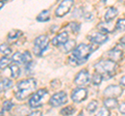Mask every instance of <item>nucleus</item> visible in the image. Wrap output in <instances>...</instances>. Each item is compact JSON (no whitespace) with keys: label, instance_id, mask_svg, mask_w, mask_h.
<instances>
[{"label":"nucleus","instance_id":"f257e3e1","mask_svg":"<svg viewBox=\"0 0 125 116\" xmlns=\"http://www.w3.org/2000/svg\"><path fill=\"white\" fill-rule=\"evenodd\" d=\"M98 48L97 45H85L80 44L74 49L72 56L69 58V62L72 65H79L84 63L88 60L89 56Z\"/></svg>","mask_w":125,"mask_h":116},{"label":"nucleus","instance_id":"f03ea898","mask_svg":"<svg viewBox=\"0 0 125 116\" xmlns=\"http://www.w3.org/2000/svg\"><path fill=\"white\" fill-rule=\"evenodd\" d=\"M17 88H18V91L15 94L16 98L19 100L26 99L37 89V81L34 79L22 80L17 84Z\"/></svg>","mask_w":125,"mask_h":116},{"label":"nucleus","instance_id":"7ed1b4c3","mask_svg":"<svg viewBox=\"0 0 125 116\" xmlns=\"http://www.w3.org/2000/svg\"><path fill=\"white\" fill-rule=\"evenodd\" d=\"M117 64L112 60H100L95 64V71L98 74H112L116 69Z\"/></svg>","mask_w":125,"mask_h":116},{"label":"nucleus","instance_id":"20e7f679","mask_svg":"<svg viewBox=\"0 0 125 116\" xmlns=\"http://www.w3.org/2000/svg\"><path fill=\"white\" fill-rule=\"evenodd\" d=\"M47 96H48V91L46 89H44V88L43 89H39L29 99V106L31 108H38L42 106Z\"/></svg>","mask_w":125,"mask_h":116},{"label":"nucleus","instance_id":"39448f33","mask_svg":"<svg viewBox=\"0 0 125 116\" xmlns=\"http://www.w3.org/2000/svg\"><path fill=\"white\" fill-rule=\"evenodd\" d=\"M48 36L47 35H40L34 40V45H33V53L37 56H41L45 50L48 47Z\"/></svg>","mask_w":125,"mask_h":116},{"label":"nucleus","instance_id":"423d86ee","mask_svg":"<svg viewBox=\"0 0 125 116\" xmlns=\"http://www.w3.org/2000/svg\"><path fill=\"white\" fill-rule=\"evenodd\" d=\"M89 82H90V75L87 69H81L76 75L75 80H74V83L79 88H83L85 85H88Z\"/></svg>","mask_w":125,"mask_h":116},{"label":"nucleus","instance_id":"0eeeda50","mask_svg":"<svg viewBox=\"0 0 125 116\" xmlns=\"http://www.w3.org/2000/svg\"><path fill=\"white\" fill-rule=\"evenodd\" d=\"M74 4L73 0H65V1L61 2V4L58 5V7L55 10V16L56 17H64L65 15H67L70 8L72 7V5Z\"/></svg>","mask_w":125,"mask_h":116},{"label":"nucleus","instance_id":"6e6552de","mask_svg":"<svg viewBox=\"0 0 125 116\" xmlns=\"http://www.w3.org/2000/svg\"><path fill=\"white\" fill-rule=\"evenodd\" d=\"M66 102H67V94H66V92H64V91H61V92H57V93L53 94L49 99V104L52 107L62 106V104H65Z\"/></svg>","mask_w":125,"mask_h":116},{"label":"nucleus","instance_id":"1a4fd4ad","mask_svg":"<svg viewBox=\"0 0 125 116\" xmlns=\"http://www.w3.org/2000/svg\"><path fill=\"white\" fill-rule=\"evenodd\" d=\"M123 89L121 87V85H111L107 88H105L103 93L105 96L107 98H112V99H116L122 94Z\"/></svg>","mask_w":125,"mask_h":116},{"label":"nucleus","instance_id":"9d476101","mask_svg":"<svg viewBox=\"0 0 125 116\" xmlns=\"http://www.w3.org/2000/svg\"><path fill=\"white\" fill-rule=\"evenodd\" d=\"M11 59L15 63H29L31 61V55L28 51H25V52H16L13 57H11Z\"/></svg>","mask_w":125,"mask_h":116},{"label":"nucleus","instance_id":"9b49d317","mask_svg":"<svg viewBox=\"0 0 125 116\" xmlns=\"http://www.w3.org/2000/svg\"><path fill=\"white\" fill-rule=\"evenodd\" d=\"M88 96V90L84 88H76L75 90H73V93L71 95L72 100H74L75 103H80L84 100Z\"/></svg>","mask_w":125,"mask_h":116},{"label":"nucleus","instance_id":"f8f14e48","mask_svg":"<svg viewBox=\"0 0 125 116\" xmlns=\"http://www.w3.org/2000/svg\"><path fill=\"white\" fill-rule=\"evenodd\" d=\"M89 40L91 41L94 45H102L104 44L105 41H107V34L102 33V32H96V33H93L91 35H89Z\"/></svg>","mask_w":125,"mask_h":116},{"label":"nucleus","instance_id":"ddd939ff","mask_svg":"<svg viewBox=\"0 0 125 116\" xmlns=\"http://www.w3.org/2000/svg\"><path fill=\"white\" fill-rule=\"evenodd\" d=\"M68 40H69L68 33L66 32V31H64V32H61L60 34H57L55 37H53L51 42H52L53 46H60V45L64 46L66 42L68 41Z\"/></svg>","mask_w":125,"mask_h":116},{"label":"nucleus","instance_id":"4468645a","mask_svg":"<svg viewBox=\"0 0 125 116\" xmlns=\"http://www.w3.org/2000/svg\"><path fill=\"white\" fill-rule=\"evenodd\" d=\"M98 29L102 31V33H109L114 30V24L113 22H101L98 24Z\"/></svg>","mask_w":125,"mask_h":116},{"label":"nucleus","instance_id":"2eb2a0df","mask_svg":"<svg viewBox=\"0 0 125 116\" xmlns=\"http://www.w3.org/2000/svg\"><path fill=\"white\" fill-rule=\"evenodd\" d=\"M108 57L111 58V60L114 61V62L115 61H119L121 58H122V51L119 49H117V48L113 49L108 52Z\"/></svg>","mask_w":125,"mask_h":116},{"label":"nucleus","instance_id":"dca6fc26","mask_svg":"<svg viewBox=\"0 0 125 116\" xmlns=\"http://www.w3.org/2000/svg\"><path fill=\"white\" fill-rule=\"evenodd\" d=\"M117 15H118V9L115 8V7H108L106 13H105V15H104L105 22H111Z\"/></svg>","mask_w":125,"mask_h":116},{"label":"nucleus","instance_id":"f3484780","mask_svg":"<svg viewBox=\"0 0 125 116\" xmlns=\"http://www.w3.org/2000/svg\"><path fill=\"white\" fill-rule=\"evenodd\" d=\"M103 105H104V108H106V109H115L118 106V100L116 99L107 98L103 100Z\"/></svg>","mask_w":125,"mask_h":116},{"label":"nucleus","instance_id":"a211bd4d","mask_svg":"<svg viewBox=\"0 0 125 116\" xmlns=\"http://www.w3.org/2000/svg\"><path fill=\"white\" fill-rule=\"evenodd\" d=\"M49 19H50L49 10H43V11H41V13L38 15V17H37V20L39 22H46V21H48Z\"/></svg>","mask_w":125,"mask_h":116},{"label":"nucleus","instance_id":"6ab92c4d","mask_svg":"<svg viewBox=\"0 0 125 116\" xmlns=\"http://www.w3.org/2000/svg\"><path fill=\"white\" fill-rule=\"evenodd\" d=\"M21 35H22L21 31H19V30H13V31H10L9 33V35H7V41H14L16 40H18Z\"/></svg>","mask_w":125,"mask_h":116},{"label":"nucleus","instance_id":"aec40b11","mask_svg":"<svg viewBox=\"0 0 125 116\" xmlns=\"http://www.w3.org/2000/svg\"><path fill=\"white\" fill-rule=\"evenodd\" d=\"M13 86V81L7 79V78H4L1 80V91H5L7 89Z\"/></svg>","mask_w":125,"mask_h":116},{"label":"nucleus","instance_id":"412c9836","mask_svg":"<svg viewBox=\"0 0 125 116\" xmlns=\"http://www.w3.org/2000/svg\"><path fill=\"white\" fill-rule=\"evenodd\" d=\"M62 49H64L65 53H68L70 51H74V49H75V41H68L62 46Z\"/></svg>","mask_w":125,"mask_h":116},{"label":"nucleus","instance_id":"4be33fe9","mask_svg":"<svg viewBox=\"0 0 125 116\" xmlns=\"http://www.w3.org/2000/svg\"><path fill=\"white\" fill-rule=\"evenodd\" d=\"M10 68L11 75H13L14 78H17V77L20 75V67H19L18 63H11L10 65Z\"/></svg>","mask_w":125,"mask_h":116},{"label":"nucleus","instance_id":"5701e85b","mask_svg":"<svg viewBox=\"0 0 125 116\" xmlns=\"http://www.w3.org/2000/svg\"><path fill=\"white\" fill-rule=\"evenodd\" d=\"M74 112H75V109H74V107H72V106H68L66 108H62V109L61 110V113L62 115H65V116L72 115Z\"/></svg>","mask_w":125,"mask_h":116},{"label":"nucleus","instance_id":"b1692460","mask_svg":"<svg viewBox=\"0 0 125 116\" xmlns=\"http://www.w3.org/2000/svg\"><path fill=\"white\" fill-rule=\"evenodd\" d=\"M101 81H102V76H101L100 74H98V73H95L92 78V82L93 84L95 85V86H98V85H100Z\"/></svg>","mask_w":125,"mask_h":116},{"label":"nucleus","instance_id":"393cba45","mask_svg":"<svg viewBox=\"0 0 125 116\" xmlns=\"http://www.w3.org/2000/svg\"><path fill=\"white\" fill-rule=\"evenodd\" d=\"M97 106H98V104H97L96 100H92V102L89 103V105L87 106V111L90 112V113H92V112H94L97 109Z\"/></svg>","mask_w":125,"mask_h":116},{"label":"nucleus","instance_id":"a878e982","mask_svg":"<svg viewBox=\"0 0 125 116\" xmlns=\"http://www.w3.org/2000/svg\"><path fill=\"white\" fill-rule=\"evenodd\" d=\"M1 53H2V55L7 56V55H10V54L11 53V49L6 44H2L1 45Z\"/></svg>","mask_w":125,"mask_h":116},{"label":"nucleus","instance_id":"bb28decb","mask_svg":"<svg viewBox=\"0 0 125 116\" xmlns=\"http://www.w3.org/2000/svg\"><path fill=\"white\" fill-rule=\"evenodd\" d=\"M69 26H70L71 30H72V31L75 33V34H77L78 32H79V30H80V25L78 24V23H76V22H71Z\"/></svg>","mask_w":125,"mask_h":116},{"label":"nucleus","instance_id":"cd10ccee","mask_svg":"<svg viewBox=\"0 0 125 116\" xmlns=\"http://www.w3.org/2000/svg\"><path fill=\"white\" fill-rule=\"evenodd\" d=\"M11 58H7V57H2L1 58V62H0V64H1V68H5L7 65H10V62H11Z\"/></svg>","mask_w":125,"mask_h":116},{"label":"nucleus","instance_id":"c85d7f7f","mask_svg":"<svg viewBox=\"0 0 125 116\" xmlns=\"http://www.w3.org/2000/svg\"><path fill=\"white\" fill-rule=\"evenodd\" d=\"M13 107H14V104L11 103L10 100H4L3 106H2V110L3 111H10Z\"/></svg>","mask_w":125,"mask_h":116},{"label":"nucleus","instance_id":"c756f323","mask_svg":"<svg viewBox=\"0 0 125 116\" xmlns=\"http://www.w3.org/2000/svg\"><path fill=\"white\" fill-rule=\"evenodd\" d=\"M116 28L118 30H124L125 29V19H119L116 24Z\"/></svg>","mask_w":125,"mask_h":116},{"label":"nucleus","instance_id":"7c9ffc66","mask_svg":"<svg viewBox=\"0 0 125 116\" xmlns=\"http://www.w3.org/2000/svg\"><path fill=\"white\" fill-rule=\"evenodd\" d=\"M95 116H109V111L106 108H101Z\"/></svg>","mask_w":125,"mask_h":116},{"label":"nucleus","instance_id":"2f4dec72","mask_svg":"<svg viewBox=\"0 0 125 116\" xmlns=\"http://www.w3.org/2000/svg\"><path fill=\"white\" fill-rule=\"evenodd\" d=\"M119 111H120V113L125 114V102H123V103L119 106Z\"/></svg>","mask_w":125,"mask_h":116},{"label":"nucleus","instance_id":"473e14b6","mask_svg":"<svg viewBox=\"0 0 125 116\" xmlns=\"http://www.w3.org/2000/svg\"><path fill=\"white\" fill-rule=\"evenodd\" d=\"M27 116H42V112L41 111H34V112H31V113L28 114Z\"/></svg>","mask_w":125,"mask_h":116},{"label":"nucleus","instance_id":"72a5a7b5","mask_svg":"<svg viewBox=\"0 0 125 116\" xmlns=\"http://www.w3.org/2000/svg\"><path fill=\"white\" fill-rule=\"evenodd\" d=\"M84 20H85V21H92V20H93V15H92V14H87V15H84Z\"/></svg>","mask_w":125,"mask_h":116},{"label":"nucleus","instance_id":"f704fd0d","mask_svg":"<svg viewBox=\"0 0 125 116\" xmlns=\"http://www.w3.org/2000/svg\"><path fill=\"white\" fill-rule=\"evenodd\" d=\"M120 44L121 45H122L123 46V47L125 48V35L122 37V38H121V40H120Z\"/></svg>","mask_w":125,"mask_h":116},{"label":"nucleus","instance_id":"c9c22d12","mask_svg":"<svg viewBox=\"0 0 125 116\" xmlns=\"http://www.w3.org/2000/svg\"><path fill=\"white\" fill-rule=\"evenodd\" d=\"M120 83H121V85H122V86H125V76H123L122 78H121Z\"/></svg>","mask_w":125,"mask_h":116},{"label":"nucleus","instance_id":"e433bc0d","mask_svg":"<svg viewBox=\"0 0 125 116\" xmlns=\"http://www.w3.org/2000/svg\"><path fill=\"white\" fill-rule=\"evenodd\" d=\"M3 4H4V2H3V1H1V3H0V5H1V7L3 6Z\"/></svg>","mask_w":125,"mask_h":116},{"label":"nucleus","instance_id":"4c0bfd02","mask_svg":"<svg viewBox=\"0 0 125 116\" xmlns=\"http://www.w3.org/2000/svg\"><path fill=\"white\" fill-rule=\"evenodd\" d=\"M1 116H3V115H1Z\"/></svg>","mask_w":125,"mask_h":116}]
</instances>
